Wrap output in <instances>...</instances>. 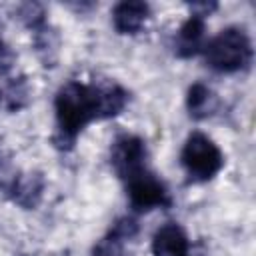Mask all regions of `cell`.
<instances>
[{"label":"cell","instance_id":"13","mask_svg":"<svg viewBox=\"0 0 256 256\" xmlns=\"http://www.w3.org/2000/svg\"><path fill=\"white\" fill-rule=\"evenodd\" d=\"M30 98H32V88L26 76L10 78L2 90V104L8 112H20L30 104Z\"/></svg>","mask_w":256,"mask_h":256},{"label":"cell","instance_id":"3","mask_svg":"<svg viewBox=\"0 0 256 256\" xmlns=\"http://www.w3.org/2000/svg\"><path fill=\"white\" fill-rule=\"evenodd\" d=\"M180 162L194 182L212 180L224 166V154L218 144L204 132H192L180 152Z\"/></svg>","mask_w":256,"mask_h":256},{"label":"cell","instance_id":"19","mask_svg":"<svg viewBox=\"0 0 256 256\" xmlns=\"http://www.w3.org/2000/svg\"><path fill=\"white\" fill-rule=\"evenodd\" d=\"M188 8H190L192 16L206 18V16H210L218 8V4L216 2H192V4H188Z\"/></svg>","mask_w":256,"mask_h":256},{"label":"cell","instance_id":"8","mask_svg":"<svg viewBox=\"0 0 256 256\" xmlns=\"http://www.w3.org/2000/svg\"><path fill=\"white\" fill-rule=\"evenodd\" d=\"M150 18V6L140 0H124L112 8V26L118 34H138Z\"/></svg>","mask_w":256,"mask_h":256},{"label":"cell","instance_id":"20","mask_svg":"<svg viewBox=\"0 0 256 256\" xmlns=\"http://www.w3.org/2000/svg\"><path fill=\"white\" fill-rule=\"evenodd\" d=\"M0 104H2V90H0Z\"/></svg>","mask_w":256,"mask_h":256},{"label":"cell","instance_id":"12","mask_svg":"<svg viewBox=\"0 0 256 256\" xmlns=\"http://www.w3.org/2000/svg\"><path fill=\"white\" fill-rule=\"evenodd\" d=\"M186 108L194 120L210 118L218 110V96L202 82H194L186 94Z\"/></svg>","mask_w":256,"mask_h":256},{"label":"cell","instance_id":"7","mask_svg":"<svg viewBox=\"0 0 256 256\" xmlns=\"http://www.w3.org/2000/svg\"><path fill=\"white\" fill-rule=\"evenodd\" d=\"M44 188H46V180H44V174L42 172H38V170L18 172V176L14 178V182H12V186H10V190L6 194L20 208L34 210L42 202Z\"/></svg>","mask_w":256,"mask_h":256},{"label":"cell","instance_id":"10","mask_svg":"<svg viewBox=\"0 0 256 256\" xmlns=\"http://www.w3.org/2000/svg\"><path fill=\"white\" fill-rule=\"evenodd\" d=\"M188 236L184 228L176 222L162 224L152 236V254L154 256H188Z\"/></svg>","mask_w":256,"mask_h":256},{"label":"cell","instance_id":"2","mask_svg":"<svg viewBox=\"0 0 256 256\" xmlns=\"http://www.w3.org/2000/svg\"><path fill=\"white\" fill-rule=\"evenodd\" d=\"M206 64L220 74H234L246 70L252 62V42L244 28L228 26L220 30L204 46Z\"/></svg>","mask_w":256,"mask_h":256},{"label":"cell","instance_id":"15","mask_svg":"<svg viewBox=\"0 0 256 256\" xmlns=\"http://www.w3.org/2000/svg\"><path fill=\"white\" fill-rule=\"evenodd\" d=\"M138 230H140V226H138V222L132 216H122V218H118L110 226V232L108 234L114 236V238H118V240H122V242H126V240L136 238L138 236Z\"/></svg>","mask_w":256,"mask_h":256},{"label":"cell","instance_id":"1","mask_svg":"<svg viewBox=\"0 0 256 256\" xmlns=\"http://www.w3.org/2000/svg\"><path fill=\"white\" fill-rule=\"evenodd\" d=\"M56 132L52 142L60 150H72L78 134L96 120V104L90 84L70 80L56 92Z\"/></svg>","mask_w":256,"mask_h":256},{"label":"cell","instance_id":"16","mask_svg":"<svg viewBox=\"0 0 256 256\" xmlns=\"http://www.w3.org/2000/svg\"><path fill=\"white\" fill-rule=\"evenodd\" d=\"M92 256H130L124 250V242L106 234L102 240H98L92 248Z\"/></svg>","mask_w":256,"mask_h":256},{"label":"cell","instance_id":"5","mask_svg":"<svg viewBox=\"0 0 256 256\" xmlns=\"http://www.w3.org/2000/svg\"><path fill=\"white\" fill-rule=\"evenodd\" d=\"M146 142L136 134H120L110 146V166L124 182L146 170Z\"/></svg>","mask_w":256,"mask_h":256},{"label":"cell","instance_id":"4","mask_svg":"<svg viewBox=\"0 0 256 256\" xmlns=\"http://www.w3.org/2000/svg\"><path fill=\"white\" fill-rule=\"evenodd\" d=\"M126 196L136 212H150L154 208H168L172 204L166 184L148 168L126 180Z\"/></svg>","mask_w":256,"mask_h":256},{"label":"cell","instance_id":"9","mask_svg":"<svg viewBox=\"0 0 256 256\" xmlns=\"http://www.w3.org/2000/svg\"><path fill=\"white\" fill-rule=\"evenodd\" d=\"M206 46V24L204 18L188 16L182 26L176 32L174 40V52L180 58H192L198 52H202Z\"/></svg>","mask_w":256,"mask_h":256},{"label":"cell","instance_id":"11","mask_svg":"<svg viewBox=\"0 0 256 256\" xmlns=\"http://www.w3.org/2000/svg\"><path fill=\"white\" fill-rule=\"evenodd\" d=\"M32 44L38 60L44 68H54L60 54V34L54 26L44 22L36 30H32Z\"/></svg>","mask_w":256,"mask_h":256},{"label":"cell","instance_id":"18","mask_svg":"<svg viewBox=\"0 0 256 256\" xmlns=\"http://www.w3.org/2000/svg\"><path fill=\"white\" fill-rule=\"evenodd\" d=\"M16 64V52L0 38V76H6Z\"/></svg>","mask_w":256,"mask_h":256},{"label":"cell","instance_id":"17","mask_svg":"<svg viewBox=\"0 0 256 256\" xmlns=\"http://www.w3.org/2000/svg\"><path fill=\"white\" fill-rule=\"evenodd\" d=\"M16 176H18V172H16V168L12 166L10 158L0 150V190H2V192H8Z\"/></svg>","mask_w":256,"mask_h":256},{"label":"cell","instance_id":"14","mask_svg":"<svg viewBox=\"0 0 256 256\" xmlns=\"http://www.w3.org/2000/svg\"><path fill=\"white\" fill-rule=\"evenodd\" d=\"M14 14H16L14 18L20 20L30 30H36L38 26H42L46 22V10L38 2H22V4L16 6Z\"/></svg>","mask_w":256,"mask_h":256},{"label":"cell","instance_id":"6","mask_svg":"<svg viewBox=\"0 0 256 256\" xmlns=\"http://www.w3.org/2000/svg\"><path fill=\"white\" fill-rule=\"evenodd\" d=\"M90 88L96 104V120L118 116L130 100V94L126 92V88H122L116 80H110V78H94L90 82Z\"/></svg>","mask_w":256,"mask_h":256},{"label":"cell","instance_id":"21","mask_svg":"<svg viewBox=\"0 0 256 256\" xmlns=\"http://www.w3.org/2000/svg\"><path fill=\"white\" fill-rule=\"evenodd\" d=\"M192 256H204V254H192Z\"/></svg>","mask_w":256,"mask_h":256}]
</instances>
